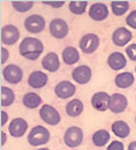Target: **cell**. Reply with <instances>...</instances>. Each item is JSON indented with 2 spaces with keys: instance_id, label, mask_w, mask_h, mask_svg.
I'll use <instances>...</instances> for the list:
<instances>
[{
  "instance_id": "6da1fadb",
  "label": "cell",
  "mask_w": 136,
  "mask_h": 150,
  "mask_svg": "<svg viewBox=\"0 0 136 150\" xmlns=\"http://www.w3.org/2000/svg\"><path fill=\"white\" fill-rule=\"evenodd\" d=\"M43 44L40 40L33 37H26L19 45V52L28 60H37L43 52Z\"/></svg>"
},
{
  "instance_id": "7a4b0ae2",
  "label": "cell",
  "mask_w": 136,
  "mask_h": 150,
  "mask_svg": "<svg viewBox=\"0 0 136 150\" xmlns=\"http://www.w3.org/2000/svg\"><path fill=\"white\" fill-rule=\"evenodd\" d=\"M49 138H50V132L44 127V126H35L31 132L29 134V137H28V141L31 145H42V144H46L49 142Z\"/></svg>"
},
{
  "instance_id": "3957f363",
  "label": "cell",
  "mask_w": 136,
  "mask_h": 150,
  "mask_svg": "<svg viewBox=\"0 0 136 150\" xmlns=\"http://www.w3.org/2000/svg\"><path fill=\"white\" fill-rule=\"evenodd\" d=\"M84 139V134L83 130L78 126H72L67 129L65 132V143L69 148H75L78 145H80Z\"/></svg>"
},
{
  "instance_id": "277c9868",
  "label": "cell",
  "mask_w": 136,
  "mask_h": 150,
  "mask_svg": "<svg viewBox=\"0 0 136 150\" xmlns=\"http://www.w3.org/2000/svg\"><path fill=\"white\" fill-rule=\"evenodd\" d=\"M24 25H25V29L29 32L38 33V32L43 31V29L46 26V21H44V18L41 17L40 14H31L25 19Z\"/></svg>"
},
{
  "instance_id": "5b68a950",
  "label": "cell",
  "mask_w": 136,
  "mask_h": 150,
  "mask_svg": "<svg viewBox=\"0 0 136 150\" xmlns=\"http://www.w3.org/2000/svg\"><path fill=\"white\" fill-rule=\"evenodd\" d=\"M41 118L49 125H57L61 120L60 113L57 112V110L50 105H43L40 111Z\"/></svg>"
},
{
  "instance_id": "8992f818",
  "label": "cell",
  "mask_w": 136,
  "mask_h": 150,
  "mask_svg": "<svg viewBox=\"0 0 136 150\" xmlns=\"http://www.w3.org/2000/svg\"><path fill=\"white\" fill-rule=\"evenodd\" d=\"M79 45L85 54H92L99 47V37L95 33H87L80 40Z\"/></svg>"
},
{
  "instance_id": "52a82bcc",
  "label": "cell",
  "mask_w": 136,
  "mask_h": 150,
  "mask_svg": "<svg viewBox=\"0 0 136 150\" xmlns=\"http://www.w3.org/2000/svg\"><path fill=\"white\" fill-rule=\"evenodd\" d=\"M4 79L9 83H19L23 79V70L21 67H18L16 64H10L6 66L3 70Z\"/></svg>"
},
{
  "instance_id": "ba28073f",
  "label": "cell",
  "mask_w": 136,
  "mask_h": 150,
  "mask_svg": "<svg viewBox=\"0 0 136 150\" xmlns=\"http://www.w3.org/2000/svg\"><path fill=\"white\" fill-rule=\"evenodd\" d=\"M128 106V100L127 97L121 94V93H115L110 97V104L109 108L113 112V113H122V112L127 108Z\"/></svg>"
},
{
  "instance_id": "9c48e42d",
  "label": "cell",
  "mask_w": 136,
  "mask_h": 150,
  "mask_svg": "<svg viewBox=\"0 0 136 150\" xmlns=\"http://www.w3.org/2000/svg\"><path fill=\"white\" fill-rule=\"evenodd\" d=\"M49 30L55 38H65L68 33V25L63 19H53L50 22Z\"/></svg>"
},
{
  "instance_id": "30bf717a",
  "label": "cell",
  "mask_w": 136,
  "mask_h": 150,
  "mask_svg": "<svg viewBox=\"0 0 136 150\" xmlns=\"http://www.w3.org/2000/svg\"><path fill=\"white\" fill-rule=\"evenodd\" d=\"M19 38V31L14 25H6L1 29V41L6 45L14 44Z\"/></svg>"
},
{
  "instance_id": "8fae6325",
  "label": "cell",
  "mask_w": 136,
  "mask_h": 150,
  "mask_svg": "<svg viewBox=\"0 0 136 150\" xmlns=\"http://www.w3.org/2000/svg\"><path fill=\"white\" fill-rule=\"evenodd\" d=\"M91 75H92V71H91V68L88 66H79L72 73V76H73L74 81L80 83V85L87 83L91 80Z\"/></svg>"
},
{
  "instance_id": "7c38bea8",
  "label": "cell",
  "mask_w": 136,
  "mask_h": 150,
  "mask_svg": "<svg viewBox=\"0 0 136 150\" xmlns=\"http://www.w3.org/2000/svg\"><path fill=\"white\" fill-rule=\"evenodd\" d=\"M92 106L98 110V111H106L109 108V104H110V96L106 92H98L92 97L91 100Z\"/></svg>"
},
{
  "instance_id": "4fadbf2b",
  "label": "cell",
  "mask_w": 136,
  "mask_h": 150,
  "mask_svg": "<svg viewBox=\"0 0 136 150\" xmlns=\"http://www.w3.org/2000/svg\"><path fill=\"white\" fill-rule=\"evenodd\" d=\"M132 38V35L125 28H118L112 35V41L117 47H124Z\"/></svg>"
},
{
  "instance_id": "5bb4252c",
  "label": "cell",
  "mask_w": 136,
  "mask_h": 150,
  "mask_svg": "<svg viewBox=\"0 0 136 150\" xmlns=\"http://www.w3.org/2000/svg\"><path fill=\"white\" fill-rule=\"evenodd\" d=\"M26 130H28V123L25 119H22V118H14L9 126V131L11 136L17 137V138L22 137L25 134Z\"/></svg>"
},
{
  "instance_id": "9a60e30c",
  "label": "cell",
  "mask_w": 136,
  "mask_h": 150,
  "mask_svg": "<svg viewBox=\"0 0 136 150\" xmlns=\"http://www.w3.org/2000/svg\"><path fill=\"white\" fill-rule=\"evenodd\" d=\"M74 93H75V86L69 81H61L55 87V94L61 99H67L74 96Z\"/></svg>"
},
{
  "instance_id": "2e32d148",
  "label": "cell",
  "mask_w": 136,
  "mask_h": 150,
  "mask_svg": "<svg viewBox=\"0 0 136 150\" xmlns=\"http://www.w3.org/2000/svg\"><path fill=\"white\" fill-rule=\"evenodd\" d=\"M88 14L90 17L92 18L93 21H104L108 18L109 16V11H108V7L102 4V3H97V4H93L91 7H90V11H88Z\"/></svg>"
},
{
  "instance_id": "e0dca14e",
  "label": "cell",
  "mask_w": 136,
  "mask_h": 150,
  "mask_svg": "<svg viewBox=\"0 0 136 150\" xmlns=\"http://www.w3.org/2000/svg\"><path fill=\"white\" fill-rule=\"evenodd\" d=\"M42 66L44 69H47L49 71L59 70V68H60L59 56H57L55 52H48L42 60Z\"/></svg>"
},
{
  "instance_id": "ac0fdd59",
  "label": "cell",
  "mask_w": 136,
  "mask_h": 150,
  "mask_svg": "<svg viewBox=\"0 0 136 150\" xmlns=\"http://www.w3.org/2000/svg\"><path fill=\"white\" fill-rule=\"evenodd\" d=\"M108 63L111 69L120 70L127 66V60L122 52H112L108 59Z\"/></svg>"
},
{
  "instance_id": "d6986e66",
  "label": "cell",
  "mask_w": 136,
  "mask_h": 150,
  "mask_svg": "<svg viewBox=\"0 0 136 150\" xmlns=\"http://www.w3.org/2000/svg\"><path fill=\"white\" fill-rule=\"evenodd\" d=\"M48 82V75L42 71H33L29 76V85L33 88H42Z\"/></svg>"
},
{
  "instance_id": "ffe728a7",
  "label": "cell",
  "mask_w": 136,
  "mask_h": 150,
  "mask_svg": "<svg viewBox=\"0 0 136 150\" xmlns=\"http://www.w3.org/2000/svg\"><path fill=\"white\" fill-rule=\"evenodd\" d=\"M111 129H112V132H113L116 136L121 137V138H125V137H128L129 134H130V127H129V125H128L125 122H123V120L115 122V123L112 124Z\"/></svg>"
},
{
  "instance_id": "44dd1931",
  "label": "cell",
  "mask_w": 136,
  "mask_h": 150,
  "mask_svg": "<svg viewBox=\"0 0 136 150\" xmlns=\"http://www.w3.org/2000/svg\"><path fill=\"white\" fill-rule=\"evenodd\" d=\"M62 59H63V62L66 64H74L79 61L80 59V55H79V51H78L75 48L73 47H67L63 52H62Z\"/></svg>"
},
{
  "instance_id": "7402d4cb",
  "label": "cell",
  "mask_w": 136,
  "mask_h": 150,
  "mask_svg": "<svg viewBox=\"0 0 136 150\" xmlns=\"http://www.w3.org/2000/svg\"><path fill=\"white\" fill-rule=\"evenodd\" d=\"M84 110V105L79 99H73L66 105V112L67 115L70 117H78L81 115V112Z\"/></svg>"
},
{
  "instance_id": "603a6c76",
  "label": "cell",
  "mask_w": 136,
  "mask_h": 150,
  "mask_svg": "<svg viewBox=\"0 0 136 150\" xmlns=\"http://www.w3.org/2000/svg\"><path fill=\"white\" fill-rule=\"evenodd\" d=\"M134 75L129 71L127 73H122V74H118L117 76H116V85H117V87L120 88H128L130 87L132 83H134Z\"/></svg>"
},
{
  "instance_id": "cb8c5ba5",
  "label": "cell",
  "mask_w": 136,
  "mask_h": 150,
  "mask_svg": "<svg viewBox=\"0 0 136 150\" xmlns=\"http://www.w3.org/2000/svg\"><path fill=\"white\" fill-rule=\"evenodd\" d=\"M42 99L37 93H26L23 98V104L28 108H36L41 105Z\"/></svg>"
},
{
  "instance_id": "d4e9b609",
  "label": "cell",
  "mask_w": 136,
  "mask_h": 150,
  "mask_svg": "<svg viewBox=\"0 0 136 150\" xmlns=\"http://www.w3.org/2000/svg\"><path fill=\"white\" fill-rule=\"evenodd\" d=\"M109 139H110V134L106 130H99L94 132L92 136V141L95 146H104Z\"/></svg>"
},
{
  "instance_id": "484cf974",
  "label": "cell",
  "mask_w": 136,
  "mask_h": 150,
  "mask_svg": "<svg viewBox=\"0 0 136 150\" xmlns=\"http://www.w3.org/2000/svg\"><path fill=\"white\" fill-rule=\"evenodd\" d=\"M14 101V93L9 87H1V105L10 106Z\"/></svg>"
},
{
  "instance_id": "4316f807",
  "label": "cell",
  "mask_w": 136,
  "mask_h": 150,
  "mask_svg": "<svg viewBox=\"0 0 136 150\" xmlns=\"http://www.w3.org/2000/svg\"><path fill=\"white\" fill-rule=\"evenodd\" d=\"M111 8L115 16H123L129 10V3L128 1H112Z\"/></svg>"
},
{
  "instance_id": "83f0119b",
  "label": "cell",
  "mask_w": 136,
  "mask_h": 150,
  "mask_svg": "<svg viewBox=\"0 0 136 150\" xmlns=\"http://www.w3.org/2000/svg\"><path fill=\"white\" fill-rule=\"evenodd\" d=\"M87 1H70L69 3V11L74 14H83L86 11Z\"/></svg>"
},
{
  "instance_id": "f1b7e54d",
  "label": "cell",
  "mask_w": 136,
  "mask_h": 150,
  "mask_svg": "<svg viewBox=\"0 0 136 150\" xmlns=\"http://www.w3.org/2000/svg\"><path fill=\"white\" fill-rule=\"evenodd\" d=\"M12 6L18 12H26L33 6V1H12Z\"/></svg>"
},
{
  "instance_id": "f546056e",
  "label": "cell",
  "mask_w": 136,
  "mask_h": 150,
  "mask_svg": "<svg viewBox=\"0 0 136 150\" xmlns=\"http://www.w3.org/2000/svg\"><path fill=\"white\" fill-rule=\"evenodd\" d=\"M125 22H127V24H128L130 28L136 29V10H135V11H132V12L127 17Z\"/></svg>"
},
{
  "instance_id": "4dcf8cb0",
  "label": "cell",
  "mask_w": 136,
  "mask_h": 150,
  "mask_svg": "<svg viewBox=\"0 0 136 150\" xmlns=\"http://www.w3.org/2000/svg\"><path fill=\"white\" fill-rule=\"evenodd\" d=\"M127 55L131 61H136V44H130L127 47Z\"/></svg>"
},
{
  "instance_id": "1f68e13d",
  "label": "cell",
  "mask_w": 136,
  "mask_h": 150,
  "mask_svg": "<svg viewBox=\"0 0 136 150\" xmlns=\"http://www.w3.org/2000/svg\"><path fill=\"white\" fill-rule=\"evenodd\" d=\"M108 149L109 150H123L124 149V145H123V143H121V142H117V141H116V142H112L109 146H108Z\"/></svg>"
},
{
  "instance_id": "d6a6232c",
  "label": "cell",
  "mask_w": 136,
  "mask_h": 150,
  "mask_svg": "<svg viewBox=\"0 0 136 150\" xmlns=\"http://www.w3.org/2000/svg\"><path fill=\"white\" fill-rule=\"evenodd\" d=\"M46 5H49V6H53V7H61L65 3L63 1H44Z\"/></svg>"
},
{
  "instance_id": "836d02e7",
  "label": "cell",
  "mask_w": 136,
  "mask_h": 150,
  "mask_svg": "<svg viewBox=\"0 0 136 150\" xmlns=\"http://www.w3.org/2000/svg\"><path fill=\"white\" fill-rule=\"evenodd\" d=\"M7 59H9V51L6 50V48H1V63H5Z\"/></svg>"
},
{
  "instance_id": "e575fe53",
  "label": "cell",
  "mask_w": 136,
  "mask_h": 150,
  "mask_svg": "<svg viewBox=\"0 0 136 150\" xmlns=\"http://www.w3.org/2000/svg\"><path fill=\"white\" fill-rule=\"evenodd\" d=\"M7 122V113L5 111H1V125H4Z\"/></svg>"
},
{
  "instance_id": "d590c367",
  "label": "cell",
  "mask_w": 136,
  "mask_h": 150,
  "mask_svg": "<svg viewBox=\"0 0 136 150\" xmlns=\"http://www.w3.org/2000/svg\"><path fill=\"white\" fill-rule=\"evenodd\" d=\"M128 149H129V150H136V142H131V143L129 144Z\"/></svg>"
},
{
  "instance_id": "8d00e7d4",
  "label": "cell",
  "mask_w": 136,
  "mask_h": 150,
  "mask_svg": "<svg viewBox=\"0 0 136 150\" xmlns=\"http://www.w3.org/2000/svg\"><path fill=\"white\" fill-rule=\"evenodd\" d=\"M6 143V134L1 132V145H4Z\"/></svg>"
}]
</instances>
